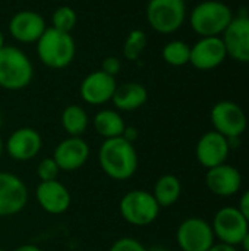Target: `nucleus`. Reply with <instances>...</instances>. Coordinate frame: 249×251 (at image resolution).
Segmentation results:
<instances>
[{
	"label": "nucleus",
	"mask_w": 249,
	"mask_h": 251,
	"mask_svg": "<svg viewBox=\"0 0 249 251\" xmlns=\"http://www.w3.org/2000/svg\"><path fill=\"white\" fill-rule=\"evenodd\" d=\"M98 165L113 181H128L138 171V153L134 143L123 137L104 140L98 149Z\"/></svg>",
	"instance_id": "nucleus-1"
},
{
	"label": "nucleus",
	"mask_w": 249,
	"mask_h": 251,
	"mask_svg": "<svg viewBox=\"0 0 249 251\" xmlns=\"http://www.w3.org/2000/svg\"><path fill=\"white\" fill-rule=\"evenodd\" d=\"M35 44L40 62L50 69H63L75 59L76 46L70 32L47 26Z\"/></svg>",
	"instance_id": "nucleus-2"
},
{
	"label": "nucleus",
	"mask_w": 249,
	"mask_h": 251,
	"mask_svg": "<svg viewBox=\"0 0 249 251\" xmlns=\"http://www.w3.org/2000/svg\"><path fill=\"white\" fill-rule=\"evenodd\" d=\"M34 78V65L28 54L16 46L0 49V88L19 91L26 88Z\"/></svg>",
	"instance_id": "nucleus-3"
},
{
	"label": "nucleus",
	"mask_w": 249,
	"mask_h": 251,
	"mask_svg": "<svg viewBox=\"0 0 249 251\" xmlns=\"http://www.w3.org/2000/svg\"><path fill=\"white\" fill-rule=\"evenodd\" d=\"M232 19V9L220 0L201 1L189 13V25L200 37H220Z\"/></svg>",
	"instance_id": "nucleus-4"
},
{
	"label": "nucleus",
	"mask_w": 249,
	"mask_h": 251,
	"mask_svg": "<svg viewBox=\"0 0 249 251\" xmlns=\"http://www.w3.org/2000/svg\"><path fill=\"white\" fill-rule=\"evenodd\" d=\"M161 207L147 190H131L119 201V213L132 226H148L160 215Z\"/></svg>",
	"instance_id": "nucleus-5"
},
{
	"label": "nucleus",
	"mask_w": 249,
	"mask_h": 251,
	"mask_svg": "<svg viewBox=\"0 0 249 251\" xmlns=\"http://www.w3.org/2000/svg\"><path fill=\"white\" fill-rule=\"evenodd\" d=\"M145 16L156 32L173 34L186 19V3L185 0H150Z\"/></svg>",
	"instance_id": "nucleus-6"
},
{
	"label": "nucleus",
	"mask_w": 249,
	"mask_h": 251,
	"mask_svg": "<svg viewBox=\"0 0 249 251\" xmlns=\"http://www.w3.org/2000/svg\"><path fill=\"white\" fill-rule=\"evenodd\" d=\"M211 228L216 240L229 246H241L244 237L249 232L248 221L244 218L241 210L233 206L222 207L216 212Z\"/></svg>",
	"instance_id": "nucleus-7"
},
{
	"label": "nucleus",
	"mask_w": 249,
	"mask_h": 251,
	"mask_svg": "<svg viewBox=\"0 0 249 251\" xmlns=\"http://www.w3.org/2000/svg\"><path fill=\"white\" fill-rule=\"evenodd\" d=\"M176 243L182 251H207L216 243V237L211 224L192 216L182 221L178 226Z\"/></svg>",
	"instance_id": "nucleus-8"
},
{
	"label": "nucleus",
	"mask_w": 249,
	"mask_h": 251,
	"mask_svg": "<svg viewBox=\"0 0 249 251\" xmlns=\"http://www.w3.org/2000/svg\"><path fill=\"white\" fill-rule=\"evenodd\" d=\"M211 124L214 131L226 138H241L245 132L248 119L239 104L230 100H222L211 109Z\"/></svg>",
	"instance_id": "nucleus-9"
},
{
	"label": "nucleus",
	"mask_w": 249,
	"mask_h": 251,
	"mask_svg": "<svg viewBox=\"0 0 249 251\" xmlns=\"http://www.w3.org/2000/svg\"><path fill=\"white\" fill-rule=\"evenodd\" d=\"M28 187L16 174L0 172V218H10L21 213L28 204Z\"/></svg>",
	"instance_id": "nucleus-10"
},
{
	"label": "nucleus",
	"mask_w": 249,
	"mask_h": 251,
	"mask_svg": "<svg viewBox=\"0 0 249 251\" xmlns=\"http://www.w3.org/2000/svg\"><path fill=\"white\" fill-rule=\"evenodd\" d=\"M41 149L43 137L31 126L15 129L4 141V153L15 162L34 160L40 154Z\"/></svg>",
	"instance_id": "nucleus-11"
},
{
	"label": "nucleus",
	"mask_w": 249,
	"mask_h": 251,
	"mask_svg": "<svg viewBox=\"0 0 249 251\" xmlns=\"http://www.w3.org/2000/svg\"><path fill=\"white\" fill-rule=\"evenodd\" d=\"M90 156V144L82 137H68L54 147L51 157L60 172H75L85 166Z\"/></svg>",
	"instance_id": "nucleus-12"
},
{
	"label": "nucleus",
	"mask_w": 249,
	"mask_h": 251,
	"mask_svg": "<svg viewBox=\"0 0 249 251\" xmlns=\"http://www.w3.org/2000/svg\"><path fill=\"white\" fill-rule=\"evenodd\" d=\"M117 88L116 76H112L101 69L88 74L81 85H79V96L81 99L90 106H103L112 101L113 94Z\"/></svg>",
	"instance_id": "nucleus-13"
},
{
	"label": "nucleus",
	"mask_w": 249,
	"mask_h": 251,
	"mask_svg": "<svg viewBox=\"0 0 249 251\" xmlns=\"http://www.w3.org/2000/svg\"><path fill=\"white\" fill-rule=\"evenodd\" d=\"M227 57L226 46L222 37H201L191 46L189 63L198 71H213Z\"/></svg>",
	"instance_id": "nucleus-14"
},
{
	"label": "nucleus",
	"mask_w": 249,
	"mask_h": 251,
	"mask_svg": "<svg viewBox=\"0 0 249 251\" xmlns=\"http://www.w3.org/2000/svg\"><path fill=\"white\" fill-rule=\"evenodd\" d=\"M45 19L35 10L23 9L16 12L7 24V31L13 40L22 44L37 43L45 31Z\"/></svg>",
	"instance_id": "nucleus-15"
},
{
	"label": "nucleus",
	"mask_w": 249,
	"mask_h": 251,
	"mask_svg": "<svg viewBox=\"0 0 249 251\" xmlns=\"http://www.w3.org/2000/svg\"><path fill=\"white\" fill-rule=\"evenodd\" d=\"M229 153L230 147L227 138L214 129L203 134L195 146V157L198 163L205 169H211L226 163Z\"/></svg>",
	"instance_id": "nucleus-16"
},
{
	"label": "nucleus",
	"mask_w": 249,
	"mask_h": 251,
	"mask_svg": "<svg viewBox=\"0 0 249 251\" xmlns=\"http://www.w3.org/2000/svg\"><path fill=\"white\" fill-rule=\"evenodd\" d=\"M223 43L227 56L236 62L249 63V16H233L232 22L223 32Z\"/></svg>",
	"instance_id": "nucleus-17"
},
{
	"label": "nucleus",
	"mask_w": 249,
	"mask_h": 251,
	"mask_svg": "<svg viewBox=\"0 0 249 251\" xmlns=\"http://www.w3.org/2000/svg\"><path fill=\"white\" fill-rule=\"evenodd\" d=\"M35 199L38 206L48 215H62L72 204L70 191L60 181H44L35 188Z\"/></svg>",
	"instance_id": "nucleus-18"
},
{
	"label": "nucleus",
	"mask_w": 249,
	"mask_h": 251,
	"mask_svg": "<svg viewBox=\"0 0 249 251\" xmlns=\"http://www.w3.org/2000/svg\"><path fill=\"white\" fill-rule=\"evenodd\" d=\"M207 188L219 197H232L241 191L242 175L239 169L232 165L223 163L216 168L207 169L205 174Z\"/></svg>",
	"instance_id": "nucleus-19"
},
{
	"label": "nucleus",
	"mask_w": 249,
	"mask_h": 251,
	"mask_svg": "<svg viewBox=\"0 0 249 251\" xmlns=\"http://www.w3.org/2000/svg\"><path fill=\"white\" fill-rule=\"evenodd\" d=\"M148 100L147 88L139 82L117 84L112 103L117 112H135L141 109Z\"/></svg>",
	"instance_id": "nucleus-20"
},
{
	"label": "nucleus",
	"mask_w": 249,
	"mask_h": 251,
	"mask_svg": "<svg viewBox=\"0 0 249 251\" xmlns=\"http://www.w3.org/2000/svg\"><path fill=\"white\" fill-rule=\"evenodd\" d=\"M92 126L95 132L104 140L122 137L126 124L120 112L116 109H101L92 118Z\"/></svg>",
	"instance_id": "nucleus-21"
},
{
	"label": "nucleus",
	"mask_w": 249,
	"mask_h": 251,
	"mask_svg": "<svg viewBox=\"0 0 249 251\" xmlns=\"http://www.w3.org/2000/svg\"><path fill=\"white\" fill-rule=\"evenodd\" d=\"M151 194L154 196L156 201L158 203V206L161 209L172 207L173 204L178 203V200L181 199V194H182L181 179L176 175H172V174L161 175L156 181Z\"/></svg>",
	"instance_id": "nucleus-22"
},
{
	"label": "nucleus",
	"mask_w": 249,
	"mask_h": 251,
	"mask_svg": "<svg viewBox=\"0 0 249 251\" xmlns=\"http://www.w3.org/2000/svg\"><path fill=\"white\" fill-rule=\"evenodd\" d=\"M60 124L68 137H82L90 125L87 110L79 104H69L63 109Z\"/></svg>",
	"instance_id": "nucleus-23"
},
{
	"label": "nucleus",
	"mask_w": 249,
	"mask_h": 251,
	"mask_svg": "<svg viewBox=\"0 0 249 251\" xmlns=\"http://www.w3.org/2000/svg\"><path fill=\"white\" fill-rule=\"evenodd\" d=\"M161 57L170 66H185L186 63H189L191 46L182 40H172L164 44L161 50Z\"/></svg>",
	"instance_id": "nucleus-24"
},
{
	"label": "nucleus",
	"mask_w": 249,
	"mask_h": 251,
	"mask_svg": "<svg viewBox=\"0 0 249 251\" xmlns=\"http://www.w3.org/2000/svg\"><path fill=\"white\" fill-rule=\"evenodd\" d=\"M147 47V35L142 29H131L125 38L123 43V57L126 60L135 62L139 59V56L142 54V51Z\"/></svg>",
	"instance_id": "nucleus-25"
},
{
	"label": "nucleus",
	"mask_w": 249,
	"mask_h": 251,
	"mask_svg": "<svg viewBox=\"0 0 249 251\" xmlns=\"http://www.w3.org/2000/svg\"><path fill=\"white\" fill-rule=\"evenodd\" d=\"M76 22V12L70 6H59L51 15V26L63 32H70L75 28Z\"/></svg>",
	"instance_id": "nucleus-26"
},
{
	"label": "nucleus",
	"mask_w": 249,
	"mask_h": 251,
	"mask_svg": "<svg viewBox=\"0 0 249 251\" xmlns=\"http://www.w3.org/2000/svg\"><path fill=\"white\" fill-rule=\"evenodd\" d=\"M59 174H60V169L53 157H44L37 165V176H38L40 182L54 181V179H57Z\"/></svg>",
	"instance_id": "nucleus-27"
},
{
	"label": "nucleus",
	"mask_w": 249,
	"mask_h": 251,
	"mask_svg": "<svg viewBox=\"0 0 249 251\" xmlns=\"http://www.w3.org/2000/svg\"><path fill=\"white\" fill-rule=\"evenodd\" d=\"M109 251H148V249L136 238L122 237L110 246Z\"/></svg>",
	"instance_id": "nucleus-28"
},
{
	"label": "nucleus",
	"mask_w": 249,
	"mask_h": 251,
	"mask_svg": "<svg viewBox=\"0 0 249 251\" xmlns=\"http://www.w3.org/2000/svg\"><path fill=\"white\" fill-rule=\"evenodd\" d=\"M120 69H122V62L116 56L104 57L103 62H101V71L112 75V76H116L120 72Z\"/></svg>",
	"instance_id": "nucleus-29"
},
{
	"label": "nucleus",
	"mask_w": 249,
	"mask_h": 251,
	"mask_svg": "<svg viewBox=\"0 0 249 251\" xmlns=\"http://www.w3.org/2000/svg\"><path fill=\"white\" fill-rule=\"evenodd\" d=\"M238 209L241 210V213L244 215V218L248 221L249 224V190H247L245 193H242L241 199H239V206Z\"/></svg>",
	"instance_id": "nucleus-30"
},
{
	"label": "nucleus",
	"mask_w": 249,
	"mask_h": 251,
	"mask_svg": "<svg viewBox=\"0 0 249 251\" xmlns=\"http://www.w3.org/2000/svg\"><path fill=\"white\" fill-rule=\"evenodd\" d=\"M122 137L125 138V140H128L129 143H135L136 140H138V137H139V132H138V129L135 128V126H128L126 125V128H125V131H123V134H122Z\"/></svg>",
	"instance_id": "nucleus-31"
},
{
	"label": "nucleus",
	"mask_w": 249,
	"mask_h": 251,
	"mask_svg": "<svg viewBox=\"0 0 249 251\" xmlns=\"http://www.w3.org/2000/svg\"><path fill=\"white\" fill-rule=\"evenodd\" d=\"M207 251H238L235 246H229L225 243H214Z\"/></svg>",
	"instance_id": "nucleus-32"
},
{
	"label": "nucleus",
	"mask_w": 249,
	"mask_h": 251,
	"mask_svg": "<svg viewBox=\"0 0 249 251\" xmlns=\"http://www.w3.org/2000/svg\"><path fill=\"white\" fill-rule=\"evenodd\" d=\"M13 251H43L38 246L35 244H22L19 247H16Z\"/></svg>",
	"instance_id": "nucleus-33"
},
{
	"label": "nucleus",
	"mask_w": 249,
	"mask_h": 251,
	"mask_svg": "<svg viewBox=\"0 0 249 251\" xmlns=\"http://www.w3.org/2000/svg\"><path fill=\"white\" fill-rule=\"evenodd\" d=\"M241 246H242L244 251H249V232L245 235V237H244V240H242Z\"/></svg>",
	"instance_id": "nucleus-34"
},
{
	"label": "nucleus",
	"mask_w": 249,
	"mask_h": 251,
	"mask_svg": "<svg viewBox=\"0 0 249 251\" xmlns=\"http://www.w3.org/2000/svg\"><path fill=\"white\" fill-rule=\"evenodd\" d=\"M148 251H170V250H169V249H166V247H163V246H154V247L148 249Z\"/></svg>",
	"instance_id": "nucleus-35"
},
{
	"label": "nucleus",
	"mask_w": 249,
	"mask_h": 251,
	"mask_svg": "<svg viewBox=\"0 0 249 251\" xmlns=\"http://www.w3.org/2000/svg\"><path fill=\"white\" fill-rule=\"evenodd\" d=\"M3 154H4V141H3V138L0 135V159H1Z\"/></svg>",
	"instance_id": "nucleus-36"
},
{
	"label": "nucleus",
	"mask_w": 249,
	"mask_h": 251,
	"mask_svg": "<svg viewBox=\"0 0 249 251\" xmlns=\"http://www.w3.org/2000/svg\"><path fill=\"white\" fill-rule=\"evenodd\" d=\"M4 46V35H3V32H1V29H0V49Z\"/></svg>",
	"instance_id": "nucleus-37"
},
{
	"label": "nucleus",
	"mask_w": 249,
	"mask_h": 251,
	"mask_svg": "<svg viewBox=\"0 0 249 251\" xmlns=\"http://www.w3.org/2000/svg\"><path fill=\"white\" fill-rule=\"evenodd\" d=\"M1 125H3V118H1V113H0V128H1Z\"/></svg>",
	"instance_id": "nucleus-38"
},
{
	"label": "nucleus",
	"mask_w": 249,
	"mask_h": 251,
	"mask_svg": "<svg viewBox=\"0 0 249 251\" xmlns=\"http://www.w3.org/2000/svg\"><path fill=\"white\" fill-rule=\"evenodd\" d=\"M0 251H6V250H3V249H0Z\"/></svg>",
	"instance_id": "nucleus-39"
}]
</instances>
